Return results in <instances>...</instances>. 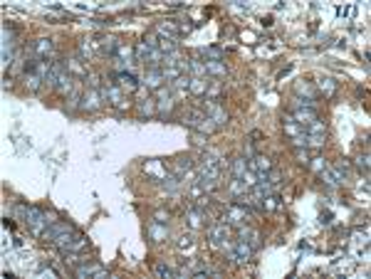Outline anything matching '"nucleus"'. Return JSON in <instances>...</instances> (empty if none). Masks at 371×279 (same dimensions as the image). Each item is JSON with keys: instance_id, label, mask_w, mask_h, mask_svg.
Returning <instances> with one entry per match:
<instances>
[{"instance_id": "f257e3e1", "label": "nucleus", "mask_w": 371, "mask_h": 279, "mask_svg": "<svg viewBox=\"0 0 371 279\" xmlns=\"http://www.w3.org/2000/svg\"><path fill=\"white\" fill-rule=\"evenodd\" d=\"M255 218V212L243 205V203H228L225 208H223V223H228L230 227H238V225H248L250 220Z\"/></svg>"}, {"instance_id": "f03ea898", "label": "nucleus", "mask_w": 371, "mask_h": 279, "mask_svg": "<svg viewBox=\"0 0 371 279\" xmlns=\"http://www.w3.org/2000/svg\"><path fill=\"white\" fill-rule=\"evenodd\" d=\"M52 223H55V220H50V218H47V212H45L43 208H37V205H28V212H25V225L30 227V232H32V235L43 238L45 230H47Z\"/></svg>"}, {"instance_id": "7ed1b4c3", "label": "nucleus", "mask_w": 371, "mask_h": 279, "mask_svg": "<svg viewBox=\"0 0 371 279\" xmlns=\"http://www.w3.org/2000/svg\"><path fill=\"white\" fill-rule=\"evenodd\" d=\"M191 131H198V134H205V136H211V134H215L218 131V126L205 116V112H200V109H193V112L186 116V121H183Z\"/></svg>"}, {"instance_id": "20e7f679", "label": "nucleus", "mask_w": 371, "mask_h": 279, "mask_svg": "<svg viewBox=\"0 0 371 279\" xmlns=\"http://www.w3.org/2000/svg\"><path fill=\"white\" fill-rule=\"evenodd\" d=\"M208 242L215 250H225L230 245V225L228 223H213L208 225Z\"/></svg>"}, {"instance_id": "39448f33", "label": "nucleus", "mask_w": 371, "mask_h": 279, "mask_svg": "<svg viewBox=\"0 0 371 279\" xmlns=\"http://www.w3.org/2000/svg\"><path fill=\"white\" fill-rule=\"evenodd\" d=\"M112 77H114V82L119 84L127 94H134V92L141 89V79H139L134 72H112Z\"/></svg>"}, {"instance_id": "423d86ee", "label": "nucleus", "mask_w": 371, "mask_h": 279, "mask_svg": "<svg viewBox=\"0 0 371 279\" xmlns=\"http://www.w3.org/2000/svg\"><path fill=\"white\" fill-rule=\"evenodd\" d=\"M203 112H205V116L213 121L218 128H223V126L228 124V112H225V106L223 104H213V101H205V106H203Z\"/></svg>"}, {"instance_id": "0eeeda50", "label": "nucleus", "mask_w": 371, "mask_h": 279, "mask_svg": "<svg viewBox=\"0 0 371 279\" xmlns=\"http://www.w3.org/2000/svg\"><path fill=\"white\" fill-rule=\"evenodd\" d=\"M141 84L146 87V92H158L161 87H166V79H163V70L156 67V70H146L143 72Z\"/></svg>"}, {"instance_id": "6e6552de", "label": "nucleus", "mask_w": 371, "mask_h": 279, "mask_svg": "<svg viewBox=\"0 0 371 279\" xmlns=\"http://www.w3.org/2000/svg\"><path fill=\"white\" fill-rule=\"evenodd\" d=\"M101 104H104V99H101L99 89H85V94H82V101H79V109L87 114L97 112Z\"/></svg>"}, {"instance_id": "1a4fd4ad", "label": "nucleus", "mask_w": 371, "mask_h": 279, "mask_svg": "<svg viewBox=\"0 0 371 279\" xmlns=\"http://www.w3.org/2000/svg\"><path fill=\"white\" fill-rule=\"evenodd\" d=\"M109 272L104 269V267L99 265V262H82L79 267H74V277H79V279H85V277H107Z\"/></svg>"}, {"instance_id": "9d476101", "label": "nucleus", "mask_w": 371, "mask_h": 279, "mask_svg": "<svg viewBox=\"0 0 371 279\" xmlns=\"http://www.w3.org/2000/svg\"><path fill=\"white\" fill-rule=\"evenodd\" d=\"M228 74V65L223 59H205V77L208 79H223Z\"/></svg>"}, {"instance_id": "9b49d317", "label": "nucleus", "mask_w": 371, "mask_h": 279, "mask_svg": "<svg viewBox=\"0 0 371 279\" xmlns=\"http://www.w3.org/2000/svg\"><path fill=\"white\" fill-rule=\"evenodd\" d=\"M272 168H275V163L267 156L255 154L253 158H248V170H253V173H270Z\"/></svg>"}, {"instance_id": "f8f14e48", "label": "nucleus", "mask_w": 371, "mask_h": 279, "mask_svg": "<svg viewBox=\"0 0 371 279\" xmlns=\"http://www.w3.org/2000/svg\"><path fill=\"white\" fill-rule=\"evenodd\" d=\"M94 40H97V42H94V45H97V50H99L101 55H109V57H114L116 50H119V45H121L116 37H107V35H97Z\"/></svg>"}, {"instance_id": "ddd939ff", "label": "nucleus", "mask_w": 371, "mask_h": 279, "mask_svg": "<svg viewBox=\"0 0 371 279\" xmlns=\"http://www.w3.org/2000/svg\"><path fill=\"white\" fill-rule=\"evenodd\" d=\"M208 87H211V79H208V77H191L188 94H193L196 99H205V94H208Z\"/></svg>"}, {"instance_id": "4468645a", "label": "nucleus", "mask_w": 371, "mask_h": 279, "mask_svg": "<svg viewBox=\"0 0 371 279\" xmlns=\"http://www.w3.org/2000/svg\"><path fill=\"white\" fill-rule=\"evenodd\" d=\"M282 128H285V136H287L290 141L300 139L302 134H304V126L297 124V121H295L290 114H285V116H282Z\"/></svg>"}, {"instance_id": "2eb2a0df", "label": "nucleus", "mask_w": 371, "mask_h": 279, "mask_svg": "<svg viewBox=\"0 0 371 279\" xmlns=\"http://www.w3.org/2000/svg\"><path fill=\"white\" fill-rule=\"evenodd\" d=\"M235 232H238V240L248 242L253 250H257V247H260V235H257L253 227H248V225H238V227H235Z\"/></svg>"}, {"instance_id": "dca6fc26", "label": "nucleus", "mask_w": 371, "mask_h": 279, "mask_svg": "<svg viewBox=\"0 0 371 279\" xmlns=\"http://www.w3.org/2000/svg\"><path fill=\"white\" fill-rule=\"evenodd\" d=\"M146 235L154 240V242H161V240L169 238V225L163 223H156V220H151L149 223V227H146Z\"/></svg>"}, {"instance_id": "f3484780", "label": "nucleus", "mask_w": 371, "mask_h": 279, "mask_svg": "<svg viewBox=\"0 0 371 279\" xmlns=\"http://www.w3.org/2000/svg\"><path fill=\"white\" fill-rule=\"evenodd\" d=\"M295 97H304L310 99V101H317V97H319V92H317V87H314L312 82H297L295 84Z\"/></svg>"}, {"instance_id": "a211bd4d", "label": "nucleus", "mask_w": 371, "mask_h": 279, "mask_svg": "<svg viewBox=\"0 0 371 279\" xmlns=\"http://www.w3.org/2000/svg\"><path fill=\"white\" fill-rule=\"evenodd\" d=\"M196 163H193V158L191 156H178L176 158V166H173V176H178V178H183L188 170H193Z\"/></svg>"}, {"instance_id": "6ab92c4d", "label": "nucleus", "mask_w": 371, "mask_h": 279, "mask_svg": "<svg viewBox=\"0 0 371 279\" xmlns=\"http://www.w3.org/2000/svg\"><path fill=\"white\" fill-rule=\"evenodd\" d=\"M72 89H74V79L70 77V72H65V74L57 79V84H55V92L62 94V97H70Z\"/></svg>"}, {"instance_id": "aec40b11", "label": "nucleus", "mask_w": 371, "mask_h": 279, "mask_svg": "<svg viewBox=\"0 0 371 279\" xmlns=\"http://www.w3.org/2000/svg\"><path fill=\"white\" fill-rule=\"evenodd\" d=\"M228 190L230 196H233V200H238V198H243L248 190H250V185L243 181V178H233V181L228 183Z\"/></svg>"}, {"instance_id": "412c9836", "label": "nucleus", "mask_w": 371, "mask_h": 279, "mask_svg": "<svg viewBox=\"0 0 371 279\" xmlns=\"http://www.w3.org/2000/svg\"><path fill=\"white\" fill-rule=\"evenodd\" d=\"M230 173H233V178H243L245 173H248V158L245 156H238V158H233L230 161Z\"/></svg>"}, {"instance_id": "4be33fe9", "label": "nucleus", "mask_w": 371, "mask_h": 279, "mask_svg": "<svg viewBox=\"0 0 371 279\" xmlns=\"http://www.w3.org/2000/svg\"><path fill=\"white\" fill-rule=\"evenodd\" d=\"M188 77H205V59L191 57L188 59Z\"/></svg>"}, {"instance_id": "5701e85b", "label": "nucleus", "mask_w": 371, "mask_h": 279, "mask_svg": "<svg viewBox=\"0 0 371 279\" xmlns=\"http://www.w3.org/2000/svg\"><path fill=\"white\" fill-rule=\"evenodd\" d=\"M200 55H203V59H225V50L218 45H211V47H203Z\"/></svg>"}, {"instance_id": "b1692460", "label": "nucleus", "mask_w": 371, "mask_h": 279, "mask_svg": "<svg viewBox=\"0 0 371 279\" xmlns=\"http://www.w3.org/2000/svg\"><path fill=\"white\" fill-rule=\"evenodd\" d=\"M198 188L203 190V193H215L218 190V185H220V178H200L198 176Z\"/></svg>"}, {"instance_id": "393cba45", "label": "nucleus", "mask_w": 371, "mask_h": 279, "mask_svg": "<svg viewBox=\"0 0 371 279\" xmlns=\"http://www.w3.org/2000/svg\"><path fill=\"white\" fill-rule=\"evenodd\" d=\"M156 114V99H141L139 101V116H154Z\"/></svg>"}, {"instance_id": "a878e982", "label": "nucleus", "mask_w": 371, "mask_h": 279, "mask_svg": "<svg viewBox=\"0 0 371 279\" xmlns=\"http://www.w3.org/2000/svg\"><path fill=\"white\" fill-rule=\"evenodd\" d=\"M292 156L297 158V163H302V166H310V161H312V151L310 148H292Z\"/></svg>"}, {"instance_id": "bb28decb", "label": "nucleus", "mask_w": 371, "mask_h": 279, "mask_svg": "<svg viewBox=\"0 0 371 279\" xmlns=\"http://www.w3.org/2000/svg\"><path fill=\"white\" fill-rule=\"evenodd\" d=\"M158 50H161L163 55L178 52V40H166V37H161V42H158Z\"/></svg>"}, {"instance_id": "cd10ccee", "label": "nucleus", "mask_w": 371, "mask_h": 279, "mask_svg": "<svg viewBox=\"0 0 371 279\" xmlns=\"http://www.w3.org/2000/svg\"><path fill=\"white\" fill-rule=\"evenodd\" d=\"M188 84H191V77L188 74H181L176 82H171L169 87H171V92H188Z\"/></svg>"}, {"instance_id": "c85d7f7f", "label": "nucleus", "mask_w": 371, "mask_h": 279, "mask_svg": "<svg viewBox=\"0 0 371 279\" xmlns=\"http://www.w3.org/2000/svg\"><path fill=\"white\" fill-rule=\"evenodd\" d=\"M317 92H322L324 97H334V92H337V82L327 77V79H322V84H319V89H317Z\"/></svg>"}, {"instance_id": "c756f323", "label": "nucleus", "mask_w": 371, "mask_h": 279, "mask_svg": "<svg viewBox=\"0 0 371 279\" xmlns=\"http://www.w3.org/2000/svg\"><path fill=\"white\" fill-rule=\"evenodd\" d=\"M154 272H156L158 277H163V279H173V277H178V272H176V269H171L169 265H156V267H154Z\"/></svg>"}, {"instance_id": "7c9ffc66", "label": "nucleus", "mask_w": 371, "mask_h": 279, "mask_svg": "<svg viewBox=\"0 0 371 279\" xmlns=\"http://www.w3.org/2000/svg\"><path fill=\"white\" fill-rule=\"evenodd\" d=\"M357 168L364 173V176H369V151H364V154L357 158Z\"/></svg>"}, {"instance_id": "2f4dec72", "label": "nucleus", "mask_w": 371, "mask_h": 279, "mask_svg": "<svg viewBox=\"0 0 371 279\" xmlns=\"http://www.w3.org/2000/svg\"><path fill=\"white\" fill-rule=\"evenodd\" d=\"M141 42L146 45V47H158V42H161V37H158L156 32H146L141 37Z\"/></svg>"}, {"instance_id": "473e14b6", "label": "nucleus", "mask_w": 371, "mask_h": 279, "mask_svg": "<svg viewBox=\"0 0 371 279\" xmlns=\"http://www.w3.org/2000/svg\"><path fill=\"white\" fill-rule=\"evenodd\" d=\"M267 181L280 188V183H282V170H280V168H272L270 173H267Z\"/></svg>"}, {"instance_id": "72a5a7b5", "label": "nucleus", "mask_w": 371, "mask_h": 279, "mask_svg": "<svg viewBox=\"0 0 371 279\" xmlns=\"http://www.w3.org/2000/svg\"><path fill=\"white\" fill-rule=\"evenodd\" d=\"M310 168H312L314 173H319V170H324L327 163H324V158H319V156H312V161H310Z\"/></svg>"}, {"instance_id": "f704fd0d", "label": "nucleus", "mask_w": 371, "mask_h": 279, "mask_svg": "<svg viewBox=\"0 0 371 279\" xmlns=\"http://www.w3.org/2000/svg\"><path fill=\"white\" fill-rule=\"evenodd\" d=\"M169 218H171V212H169V210H163V208H158L156 212H154V220H156V223L169 225Z\"/></svg>"}, {"instance_id": "c9c22d12", "label": "nucleus", "mask_w": 371, "mask_h": 279, "mask_svg": "<svg viewBox=\"0 0 371 279\" xmlns=\"http://www.w3.org/2000/svg\"><path fill=\"white\" fill-rule=\"evenodd\" d=\"M243 156H245V158H253V156H255V141L245 139V143H243Z\"/></svg>"}, {"instance_id": "e433bc0d", "label": "nucleus", "mask_w": 371, "mask_h": 279, "mask_svg": "<svg viewBox=\"0 0 371 279\" xmlns=\"http://www.w3.org/2000/svg\"><path fill=\"white\" fill-rule=\"evenodd\" d=\"M176 247H178V250H191V247H193V235H183V238L178 240Z\"/></svg>"}, {"instance_id": "4c0bfd02", "label": "nucleus", "mask_w": 371, "mask_h": 279, "mask_svg": "<svg viewBox=\"0 0 371 279\" xmlns=\"http://www.w3.org/2000/svg\"><path fill=\"white\" fill-rule=\"evenodd\" d=\"M193 143H196V146H205V134H198V131H193Z\"/></svg>"}, {"instance_id": "58836bf2", "label": "nucleus", "mask_w": 371, "mask_h": 279, "mask_svg": "<svg viewBox=\"0 0 371 279\" xmlns=\"http://www.w3.org/2000/svg\"><path fill=\"white\" fill-rule=\"evenodd\" d=\"M248 139H250V141H257V139H262V131H257V128H255V131H250V136H248Z\"/></svg>"}, {"instance_id": "ea45409f", "label": "nucleus", "mask_w": 371, "mask_h": 279, "mask_svg": "<svg viewBox=\"0 0 371 279\" xmlns=\"http://www.w3.org/2000/svg\"><path fill=\"white\" fill-rule=\"evenodd\" d=\"M322 225H329L332 223V212H322V220H319Z\"/></svg>"}, {"instance_id": "a19ab883", "label": "nucleus", "mask_w": 371, "mask_h": 279, "mask_svg": "<svg viewBox=\"0 0 371 279\" xmlns=\"http://www.w3.org/2000/svg\"><path fill=\"white\" fill-rule=\"evenodd\" d=\"M173 10H181V8H186V3H171Z\"/></svg>"}]
</instances>
